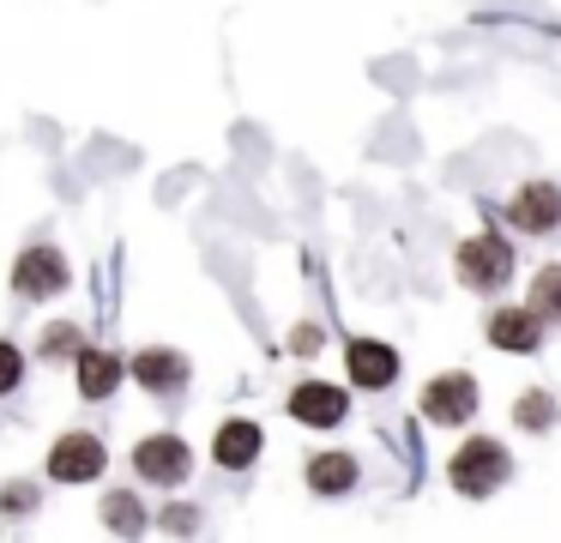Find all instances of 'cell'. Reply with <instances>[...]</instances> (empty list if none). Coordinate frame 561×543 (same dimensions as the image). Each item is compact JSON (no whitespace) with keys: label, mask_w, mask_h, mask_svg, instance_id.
<instances>
[{"label":"cell","mask_w":561,"mask_h":543,"mask_svg":"<svg viewBox=\"0 0 561 543\" xmlns=\"http://www.w3.org/2000/svg\"><path fill=\"white\" fill-rule=\"evenodd\" d=\"M0 507H7V513H31V507H37V489H31V483H7V489H0Z\"/></svg>","instance_id":"ffe728a7"},{"label":"cell","mask_w":561,"mask_h":543,"mask_svg":"<svg viewBox=\"0 0 561 543\" xmlns=\"http://www.w3.org/2000/svg\"><path fill=\"white\" fill-rule=\"evenodd\" d=\"M423 410H428V422H471L477 417V381L471 374H435L423 386Z\"/></svg>","instance_id":"277c9868"},{"label":"cell","mask_w":561,"mask_h":543,"mask_svg":"<svg viewBox=\"0 0 561 543\" xmlns=\"http://www.w3.org/2000/svg\"><path fill=\"white\" fill-rule=\"evenodd\" d=\"M43 357H49V362L79 357V332H73V326H49V332H43Z\"/></svg>","instance_id":"ac0fdd59"},{"label":"cell","mask_w":561,"mask_h":543,"mask_svg":"<svg viewBox=\"0 0 561 543\" xmlns=\"http://www.w3.org/2000/svg\"><path fill=\"white\" fill-rule=\"evenodd\" d=\"M134 374H139V386H151V393H175V386L187 381V357L182 350H139L134 357Z\"/></svg>","instance_id":"8fae6325"},{"label":"cell","mask_w":561,"mask_h":543,"mask_svg":"<svg viewBox=\"0 0 561 543\" xmlns=\"http://www.w3.org/2000/svg\"><path fill=\"white\" fill-rule=\"evenodd\" d=\"M290 344H296V350H314V344H320V332H314V326H296Z\"/></svg>","instance_id":"44dd1931"},{"label":"cell","mask_w":561,"mask_h":543,"mask_svg":"<svg viewBox=\"0 0 561 543\" xmlns=\"http://www.w3.org/2000/svg\"><path fill=\"white\" fill-rule=\"evenodd\" d=\"M507 217L519 229H531V236H543V229L561 224V188H549V181H525L519 193H513Z\"/></svg>","instance_id":"9c48e42d"},{"label":"cell","mask_w":561,"mask_h":543,"mask_svg":"<svg viewBox=\"0 0 561 543\" xmlns=\"http://www.w3.org/2000/svg\"><path fill=\"white\" fill-rule=\"evenodd\" d=\"M134 465L146 483H182L187 471H194V453H187V441H175V434H151V441H139Z\"/></svg>","instance_id":"8992f818"},{"label":"cell","mask_w":561,"mask_h":543,"mask_svg":"<svg viewBox=\"0 0 561 543\" xmlns=\"http://www.w3.org/2000/svg\"><path fill=\"white\" fill-rule=\"evenodd\" d=\"M103 471V441L98 434H61L49 446V477L55 483H91Z\"/></svg>","instance_id":"5b68a950"},{"label":"cell","mask_w":561,"mask_h":543,"mask_svg":"<svg viewBox=\"0 0 561 543\" xmlns=\"http://www.w3.org/2000/svg\"><path fill=\"white\" fill-rule=\"evenodd\" d=\"M537 338H543V320H537L531 308H501V314H489V344H501V350H537Z\"/></svg>","instance_id":"30bf717a"},{"label":"cell","mask_w":561,"mask_h":543,"mask_svg":"<svg viewBox=\"0 0 561 543\" xmlns=\"http://www.w3.org/2000/svg\"><path fill=\"white\" fill-rule=\"evenodd\" d=\"M344 410H351V398H344V386H327V381H302L290 393V417L308 422V429H332V422H344Z\"/></svg>","instance_id":"52a82bcc"},{"label":"cell","mask_w":561,"mask_h":543,"mask_svg":"<svg viewBox=\"0 0 561 543\" xmlns=\"http://www.w3.org/2000/svg\"><path fill=\"white\" fill-rule=\"evenodd\" d=\"M211 459H218V465H230V471L254 465V459H260V429H254L248 417L224 422V429H218V441H211Z\"/></svg>","instance_id":"7c38bea8"},{"label":"cell","mask_w":561,"mask_h":543,"mask_svg":"<svg viewBox=\"0 0 561 543\" xmlns=\"http://www.w3.org/2000/svg\"><path fill=\"white\" fill-rule=\"evenodd\" d=\"M103 519H110V525H122V531H139V525H146L134 495H110V501H103Z\"/></svg>","instance_id":"e0dca14e"},{"label":"cell","mask_w":561,"mask_h":543,"mask_svg":"<svg viewBox=\"0 0 561 543\" xmlns=\"http://www.w3.org/2000/svg\"><path fill=\"white\" fill-rule=\"evenodd\" d=\"M507 446L495 441V434H477V441H465L459 453H453V465H447V477H453V489L459 495H471V501H483V495H495L501 483H507Z\"/></svg>","instance_id":"6da1fadb"},{"label":"cell","mask_w":561,"mask_h":543,"mask_svg":"<svg viewBox=\"0 0 561 543\" xmlns=\"http://www.w3.org/2000/svg\"><path fill=\"white\" fill-rule=\"evenodd\" d=\"M531 314L537 320H561V265H543V272L531 278Z\"/></svg>","instance_id":"9a60e30c"},{"label":"cell","mask_w":561,"mask_h":543,"mask_svg":"<svg viewBox=\"0 0 561 543\" xmlns=\"http://www.w3.org/2000/svg\"><path fill=\"white\" fill-rule=\"evenodd\" d=\"M61 284H67V253L61 248H25V253H19V265H13V290H19V296L43 302V296H55Z\"/></svg>","instance_id":"3957f363"},{"label":"cell","mask_w":561,"mask_h":543,"mask_svg":"<svg viewBox=\"0 0 561 543\" xmlns=\"http://www.w3.org/2000/svg\"><path fill=\"white\" fill-rule=\"evenodd\" d=\"M459 278H465L471 290H495V284H507V278H513V248L495 236V229H483V236L459 241Z\"/></svg>","instance_id":"7a4b0ae2"},{"label":"cell","mask_w":561,"mask_h":543,"mask_svg":"<svg viewBox=\"0 0 561 543\" xmlns=\"http://www.w3.org/2000/svg\"><path fill=\"white\" fill-rule=\"evenodd\" d=\"M19 381H25V357H19V344H0V393H13Z\"/></svg>","instance_id":"d6986e66"},{"label":"cell","mask_w":561,"mask_h":543,"mask_svg":"<svg viewBox=\"0 0 561 543\" xmlns=\"http://www.w3.org/2000/svg\"><path fill=\"white\" fill-rule=\"evenodd\" d=\"M356 483V459L351 453H320L308 459V489L314 495H344Z\"/></svg>","instance_id":"5bb4252c"},{"label":"cell","mask_w":561,"mask_h":543,"mask_svg":"<svg viewBox=\"0 0 561 543\" xmlns=\"http://www.w3.org/2000/svg\"><path fill=\"white\" fill-rule=\"evenodd\" d=\"M122 357H110V350H79V393L85 398H110L115 386H122Z\"/></svg>","instance_id":"4fadbf2b"},{"label":"cell","mask_w":561,"mask_h":543,"mask_svg":"<svg viewBox=\"0 0 561 543\" xmlns=\"http://www.w3.org/2000/svg\"><path fill=\"white\" fill-rule=\"evenodd\" d=\"M519 422H525V429H549V422H556V398H549V393H525L519 398Z\"/></svg>","instance_id":"2e32d148"},{"label":"cell","mask_w":561,"mask_h":543,"mask_svg":"<svg viewBox=\"0 0 561 543\" xmlns=\"http://www.w3.org/2000/svg\"><path fill=\"white\" fill-rule=\"evenodd\" d=\"M344 362H351V381L368 386V393H380V386L399 381V350H392V344H375V338H351Z\"/></svg>","instance_id":"ba28073f"}]
</instances>
